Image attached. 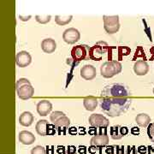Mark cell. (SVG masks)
Masks as SVG:
<instances>
[{
	"instance_id": "4dcf8cb0",
	"label": "cell",
	"mask_w": 154,
	"mask_h": 154,
	"mask_svg": "<svg viewBox=\"0 0 154 154\" xmlns=\"http://www.w3.org/2000/svg\"><path fill=\"white\" fill-rule=\"evenodd\" d=\"M65 154H77L75 146H69L66 149Z\"/></svg>"
},
{
	"instance_id": "7a4b0ae2",
	"label": "cell",
	"mask_w": 154,
	"mask_h": 154,
	"mask_svg": "<svg viewBox=\"0 0 154 154\" xmlns=\"http://www.w3.org/2000/svg\"><path fill=\"white\" fill-rule=\"evenodd\" d=\"M130 95L128 88L122 84H110L105 87L101 92L103 98H127Z\"/></svg>"
},
{
	"instance_id": "8d00e7d4",
	"label": "cell",
	"mask_w": 154,
	"mask_h": 154,
	"mask_svg": "<svg viewBox=\"0 0 154 154\" xmlns=\"http://www.w3.org/2000/svg\"><path fill=\"white\" fill-rule=\"evenodd\" d=\"M153 94H154V88H153Z\"/></svg>"
},
{
	"instance_id": "1f68e13d",
	"label": "cell",
	"mask_w": 154,
	"mask_h": 154,
	"mask_svg": "<svg viewBox=\"0 0 154 154\" xmlns=\"http://www.w3.org/2000/svg\"><path fill=\"white\" fill-rule=\"evenodd\" d=\"M55 125L53 124H49L48 125V131H47V135H53L55 134L56 130H55Z\"/></svg>"
},
{
	"instance_id": "d4e9b609",
	"label": "cell",
	"mask_w": 154,
	"mask_h": 154,
	"mask_svg": "<svg viewBox=\"0 0 154 154\" xmlns=\"http://www.w3.org/2000/svg\"><path fill=\"white\" fill-rule=\"evenodd\" d=\"M138 152L140 154H154V146H140L138 147Z\"/></svg>"
},
{
	"instance_id": "8fae6325",
	"label": "cell",
	"mask_w": 154,
	"mask_h": 154,
	"mask_svg": "<svg viewBox=\"0 0 154 154\" xmlns=\"http://www.w3.org/2000/svg\"><path fill=\"white\" fill-rule=\"evenodd\" d=\"M63 38L67 44L73 45L78 42L81 38V33L76 28H70L66 29L63 33Z\"/></svg>"
},
{
	"instance_id": "9c48e42d",
	"label": "cell",
	"mask_w": 154,
	"mask_h": 154,
	"mask_svg": "<svg viewBox=\"0 0 154 154\" xmlns=\"http://www.w3.org/2000/svg\"><path fill=\"white\" fill-rule=\"evenodd\" d=\"M104 128H100V132L95 134L94 137L91 139L90 144L91 146H94L97 147H103L109 144V136L107 134V130L102 131Z\"/></svg>"
},
{
	"instance_id": "f546056e",
	"label": "cell",
	"mask_w": 154,
	"mask_h": 154,
	"mask_svg": "<svg viewBox=\"0 0 154 154\" xmlns=\"http://www.w3.org/2000/svg\"><path fill=\"white\" fill-rule=\"evenodd\" d=\"M138 150L136 149V147L134 146H128L126 149V152L125 153L126 154H138Z\"/></svg>"
},
{
	"instance_id": "9a60e30c",
	"label": "cell",
	"mask_w": 154,
	"mask_h": 154,
	"mask_svg": "<svg viewBox=\"0 0 154 154\" xmlns=\"http://www.w3.org/2000/svg\"><path fill=\"white\" fill-rule=\"evenodd\" d=\"M52 110V105L48 100H41L37 104V111L38 115L45 116Z\"/></svg>"
},
{
	"instance_id": "4316f807",
	"label": "cell",
	"mask_w": 154,
	"mask_h": 154,
	"mask_svg": "<svg viewBox=\"0 0 154 154\" xmlns=\"http://www.w3.org/2000/svg\"><path fill=\"white\" fill-rule=\"evenodd\" d=\"M51 16H36L35 19L38 23H41V24H45L47 22H49L51 21Z\"/></svg>"
},
{
	"instance_id": "f1b7e54d",
	"label": "cell",
	"mask_w": 154,
	"mask_h": 154,
	"mask_svg": "<svg viewBox=\"0 0 154 154\" xmlns=\"http://www.w3.org/2000/svg\"><path fill=\"white\" fill-rule=\"evenodd\" d=\"M147 135H148L149 139L154 142V122L149 124L148 128H147Z\"/></svg>"
},
{
	"instance_id": "30bf717a",
	"label": "cell",
	"mask_w": 154,
	"mask_h": 154,
	"mask_svg": "<svg viewBox=\"0 0 154 154\" xmlns=\"http://www.w3.org/2000/svg\"><path fill=\"white\" fill-rule=\"evenodd\" d=\"M89 124L94 128H107L110 124L109 120L101 114H93L89 116Z\"/></svg>"
},
{
	"instance_id": "e575fe53",
	"label": "cell",
	"mask_w": 154,
	"mask_h": 154,
	"mask_svg": "<svg viewBox=\"0 0 154 154\" xmlns=\"http://www.w3.org/2000/svg\"><path fill=\"white\" fill-rule=\"evenodd\" d=\"M150 52H151V55H152V57H151V59L152 60L154 59V46L153 47H152L151 50H150Z\"/></svg>"
},
{
	"instance_id": "484cf974",
	"label": "cell",
	"mask_w": 154,
	"mask_h": 154,
	"mask_svg": "<svg viewBox=\"0 0 154 154\" xmlns=\"http://www.w3.org/2000/svg\"><path fill=\"white\" fill-rule=\"evenodd\" d=\"M131 52V50L130 48L127 47V46H121L118 48V55H119V60L122 59V56H128L129 53Z\"/></svg>"
},
{
	"instance_id": "836d02e7",
	"label": "cell",
	"mask_w": 154,
	"mask_h": 154,
	"mask_svg": "<svg viewBox=\"0 0 154 154\" xmlns=\"http://www.w3.org/2000/svg\"><path fill=\"white\" fill-rule=\"evenodd\" d=\"M31 17H32L31 16H28V17H23L22 16H20V17H19V18H20L22 21H23V22H26V21H28V20H29Z\"/></svg>"
},
{
	"instance_id": "7402d4cb",
	"label": "cell",
	"mask_w": 154,
	"mask_h": 154,
	"mask_svg": "<svg viewBox=\"0 0 154 154\" xmlns=\"http://www.w3.org/2000/svg\"><path fill=\"white\" fill-rule=\"evenodd\" d=\"M135 122H137V124L139 126L142 127V128H146V127L149 126V124L151 122V117L147 114H145V113L139 114L135 117Z\"/></svg>"
},
{
	"instance_id": "3957f363",
	"label": "cell",
	"mask_w": 154,
	"mask_h": 154,
	"mask_svg": "<svg viewBox=\"0 0 154 154\" xmlns=\"http://www.w3.org/2000/svg\"><path fill=\"white\" fill-rule=\"evenodd\" d=\"M17 96L22 100H28L33 97L34 88L26 78H21L17 82Z\"/></svg>"
},
{
	"instance_id": "83f0119b",
	"label": "cell",
	"mask_w": 154,
	"mask_h": 154,
	"mask_svg": "<svg viewBox=\"0 0 154 154\" xmlns=\"http://www.w3.org/2000/svg\"><path fill=\"white\" fill-rule=\"evenodd\" d=\"M31 154H46V151L41 146H36L31 150Z\"/></svg>"
},
{
	"instance_id": "2e32d148",
	"label": "cell",
	"mask_w": 154,
	"mask_h": 154,
	"mask_svg": "<svg viewBox=\"0 0 154 154\" xmlns=\"http://www.w3.org/2000/svg\"><path fill=\"white\" fill-rule=\"evenodd\" d=\"M134 71L137 75H146L149 71V65L146 61H137L134 65Z\"/></svg>"
},
{
	"instance_id": "d6a6232c",
	"label": "cell",
	"mask_w": 154,
	"mask_h": 154,
	"mask_svg": "<svg viewBox=\"0 0 154 154\" xmlns=\"http://www.w3.org/2000/svg\"><path fill=\"white\" fill-rule=\"evenodd\" d=\"M97 150H98V149H97V146H92L89 148V152H90V153H95Z\"/></svg>"
},
{
	"instance_id": "d590c367",
	"label": "cell",
	"mask_w": 154,
	"mask_h": 154,
	"mask_svg": "<svg viewBox=\"0 0 154 154\" xmlns=\"http://www.w3.org/2000/svg\"><path fill=\"white\" fill-rule=\"evenodd\" d=\"M85 149H86L85 146H82H82H80V152H83V153H85V152H86V150H85Z\"/></svg>"
},
{
	"instance_id": "44dd1931",
	"label": "cell",
	"mask_w": 154,
	"mask_h": 154,
	"mask_svg": "<svg viewBox=\"0 0 154 154\" xmlns=\"http://www.w3.org/2000/svg\"><path fill=\"white\" fill-rule=\"evenodd\" d=\"M48 125H49V123H48V122L46 121V120H39L36 123L35 129H36V132H37L38 135H41V136L47 135Z\"/></svg>"
},
{
	"instance_id": "4fadbf2b",
	"label": "cell",
	"mask_w": 154,
	"mask_h": 154,
	"mask_svg": "<svg viewBox=\"0 0 154 154\" xmlns=\"http://www.w3.org/2000/svg\"><path fill=\"white\" fill-rule=\"evenodd\" d=\"M128 133V129L127 127H122L116 125L110 128V137L113 140H121L123 136H125Z\"/></svg>"
},
{
	"instance_id": "52a82bcc",
	"label": "cell",
	"mask_w": 154,
	"mask_h": 154,
	"mask_svg": "<svg viewBox=\"0 0 154 154\" xmlns=\"http://www.w3.org/2000/svg\"><path fill=\"white\" fill-rule=\"evenodd\" d=\"M104 28L106 33L114 34L118 32L120 28V22L118 16H104Z\"/></svg>"
},
{
	"instance_id": "7c38bea8",
	"label": "cell",
	"mask_w": 154,
	"mask_h": 154,
	"mask_svg": "<svg viewBox=\"0 0 154 154\" xmlns=\"http://www.w3.org/2000/svg\"><path fill=\"white\" fill-rule=\"evenodd\" d=\"M16 62H17V66H19L20 68H25V67H28L31 63L32 57L28 51H22L17 54Z\"/></svg>"
},
{
	"instance_id": "ac0fdd59",
	"label": "cell",
	"mask_w": 154,
	"mask_h": 154,
	"mask_svg": "<svg viewBox=\"0 0 154 154\" xmlns=\"http://www.w3.org/2000/svg\"><path fill=\"white\" fill-rule=\"evenodd\" d=\"M41 49L45 53L51 54L57 49V43L52 38H45L41 42Z\"/></svg>"
},
{
	"instance_id": "6da1fadb",
	"label": "cell",
	"mask_w": 154,
	"mask_h": 154,
	"mask_svg": "<svg viewBox=\"0 0 154 154\" xmlns=\"http://www.w3.org/2000/svg\"><path fill=\"white\" fill-rule=\"evenodd\" d=\"M99 101L101 110L111 117L125 113L132 103V99L127 98H101Z\"/></svg>"
},
{
	"instance_id": "e0dca14e",
	"label": "cell",
	"mask_w": 154,
	"mask_h": 154,
	"mask_svg": "<svg viewBox=\"0 0 154 154\" xmlns=\"http://www.w3.org/2000/svg\"><path fill=\"white\" fill-rule=\"evenodd\" d=\"M18 138H19V141L21 143L23 144V145H27V146L32 145L35 141L34 135L32 133L27 131V130H23V131H21L19 133Z\"/></svg>"
},
{
	"instance_id": "8992f818",
	"label": "cell",
	"mask_w": 154,
	"mask_h": 154,
	"mask_svg": "<svg viewBox=\"0 0 154 154\" xmlns=\"http://www.w3.org/2000/svg\"><path fill=\"white\" fill-rule=\"evenodd\" d=\"M109 50V45L105 41H99L94 46L90 47V59L94 61L102 60L104 54Z\"/></svg>"
},
{
	"instance_id": "ba28073f",
	"label": "cell",
	"mask_w": 154,
	"mask_h": 154,
	"mask_svg": "<svg viewBox=\"0 0 154 154\" xmlns=\"http://www.w3.org/2000/svg\"><path fill=\"white\" fill-rule=\"evenodd\" d=\"M50 120L57 128H67L70 124V120L63 112L54 111L50 116Z\"/></svg>"
},
{
	"instance_id": "ffe728a7",
	"label": "cell",
	"mask_w": 154,
	"mask_h": 154,
	"mask_svg": "<svg viewBox=\"0 0 154 154\" xmlns=\"http://www.w3.org/2000/svg\"><path fill=\"white\" fill-rule=\"evenodd\" d=\"M99 103V99L94 98V97H88L83 99V105L86 108V110L89 111H94Z\"/></svg>"
},
{
	"instance_id": "cb8c5ba5",
	"label": "cell",
	"mask_w": 154,
	"mask_h": 154,
	"mask_svg": "<svg viewBox=\"0 0 154 154\" xmlns=\"http://www.w3.org/2000/svg\"><path fill=\"white\" fill-rule=\"evenodd\" d=\"M72 16H57L55 17V22L59 26H63L69 24L72 21Z\"/></svg>"
},
{
	"instance_id": "d6986e66",
	"label": "cell",
	"mask_w": 154,
	"mask_h": 154,
	"mask_svg": "<svg viewBox=\"0 0 154 154\" xmlns=\"http://www.w3.org/2000/svg\"><path fill=\"white\" fill-rule=\"evenodd\" d=\"M33 120H34V116L31 113L28 111H25L23 112L22 115L19 117V123L24 127H29L33 124Z\"/></svg>"
},
{
	"instance_id": "5bb4252c",
	"label": "cell",
	"mask_w": 154,
	"mask_h": 154,
	"mask_svg": "<svg viewBox=\"0 0 154 154\" xmlns=\"http://www.w3.org/2000/svg\"><path fill=\"white\" fill-rule=\"evenodd\" d=\"M97 71L95 67L91 64H87L81 69V76L87 81H92L96 77Z\"/></svg>"
},
{
	"instance_id": "277c9868",
	"label": "cell",
	"mask_w": 154,
	"mask_h": 154,
	"mask_svg": "<svg viewBox=\"0 0 154 154\" xmlns=\"http://www.w3.org/2000/svg\"><path fill=\"white\" fill-rule=\"evenodd\" d=\"M122 69V65L118 61H107L100 67V74L105 78H111L116 75L120 74Z\"/></svg>"
},
{
	"instance_id": "5b68a950",
	"label": "cell",
	"mask_w": 154,
	"mask_h": 154,
	"mask_svg": "<svg viewBox=\"0 0 154 154\" xmlns=\"http://www.w3.org/2000/svg\"><path fill=\"white\" fill-rule=\"evenodd\" d=\"M90 47L87 45H78L71 50V57L75 63L90 59Z\"/></svg>"
},
{
	"instance_id": "603a6c76",
	"label": "cell",
	"mask_w": 154,
	"mask_h": 154,
	"mask_svg": "<svg viewBox=\"0 0 154 154\" xmlns=\"http://www.w3.org/2000/svg\"><path fill=\"white\" fill-rule=\"evenodd\" d=\"M106 154H124L125 150L123 146H117V145H112L107 146L105 150Z\"/></svg>"
}]
</instances>
